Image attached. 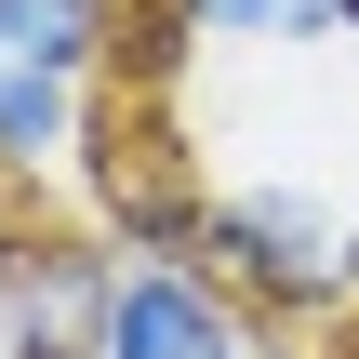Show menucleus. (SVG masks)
<instances>
[{
	"label": "nucleus",
	"mask_w": 359,
	"mask_h": 359,
	"mask_svg": "<svg viewBox=\"0 0 359 359\" xmlns=\"http://www.w3.org/2000/svg\"><path fill=\"white\" fill-rule=\"evenodd\" d=\"M93 359H280V346H266V320H253L213 266H187V253H120L107 320H93Z\"/></svg>",
	"instance_id": "obj_2"
},
{
	"label": "nucleus",
	"mask_w": 359,
	"mask_h": 359,
	"mask_svg": "<svg viewBox=\"0 0 359 359\" xmlns=\"http://www.w3.org/2000/svg\"><path fill=\"white\" fill-rule=\"evenodd\" d=\"M200 266L253 320H359V200L306 173H240L200 213Z\"/></svg>",
	"instance_id": "obj_1"
},
{
	"label": "nucleus",
	"mask_w": 359,
	"mask_h": 359,
	"mask_svg": "<svg viewBox=\"0 0 359 359\" xmlns=\"http://www.w3.org/2000/svg\"><path fill=\"white\" fill-rule=\"evenodd\" d=\"M120 253L93 226H0V346L13 359H93Z\"/></svg>",
	"instance_id": "obj_3"
},
{
	"label": "nucleus",
	"mask_w": 359,
	"mask_h": 359,
	"mask_svg": "<svg viewBox=\"0 0 359 359\" xmlns=\"http://www.w3.org/2000/svg\"><path fill=\"white\" fill-rule=\"evenodd\" d=\"M0 359H13V346H0Z\"/></svg>",
	"instance_id": "obj_7"
},
{
	"label": "nucleus",
	"mask_w": 359,
	"mask_h": 359,
	"mask_svg": "<svg viewBox=\"0 0 359 359\" xmlns=\"http://www.w3.org/2000/svg\"><path fill=\"white\" fill-rule=\"evenodd\" d=\"M107 53H120V0H0V67L107 80Z\"/></svg>",
	"instance_id": "obj_6"
},
{
	"label": "nucleus",
	"mask_w": 359,
	"mask_h": 359,
	"mask_svg": "<svg viewBox=\"0 0 359 359\" xmlns=\"http://www.w3.org/2000/svg\"><path fill=\"white\" fill-rule=\"evenodd\" d=\"M80 147H93V80L0 67V187H53L80 173Z\"/></svg>",
	"instance_id": "obj_5"
},
{
	"label": "nucleus",
	"mask_w": 359,
	"mask_h": 359,
	"mask_svg": "<svg viewBox=\"0 0 359 359\" xmlns=\"http://www.w3.org/2000/svg\"><path fill=\"white\" fill-rule=\"evenodd\" d=\"M147 27L187 53H359V0H147Z\"/></svg>",
	"instance_id": "obj_4"
}]
</instances>
